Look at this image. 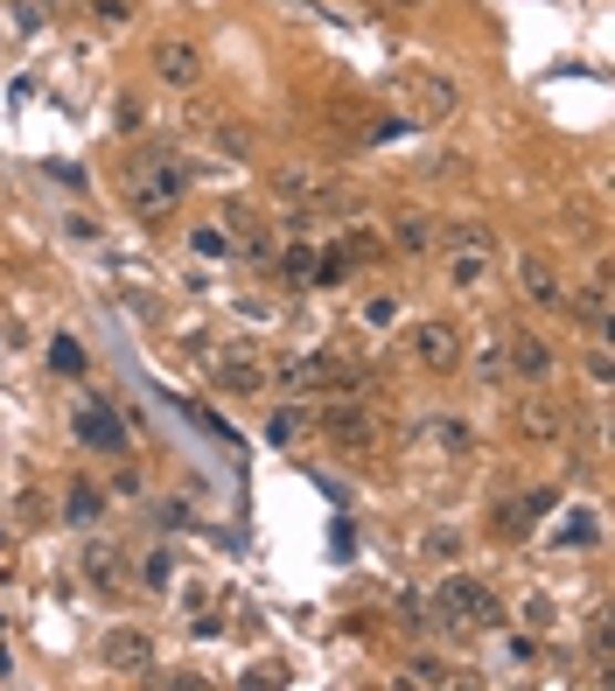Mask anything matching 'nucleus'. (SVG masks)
Wrapping results in <instances>:
<instances>
[{"mask_svg": "<svg viewBox=\"0 0 615 691\" xmlns=\"http://www.w3.org/2000/svg\"><path fill=\"white\" fill-rule=\"evenodd\" d=\"M434 244L448 252V280L455 286H482V280L497 273V238L482 231V224H469V217H461V224H441V231H434Z\"/></svg>", "mask_w": 615, "mask_h": 691, "instance_id": "3", "label": "nucleus"}, {"mask_svg": "<svg viewBox=\"0 0 615 691\" xmlns=\"http://www.w3.org/2000/svg\"><path fill=\"white\" fill-rule=\"evenodd\" d=\"M84 579H92L98 594H119L126 587V559L113 545H84Z\"/></svg>", "mask_w": 615, "mask_h": 691, "instance_id": "20", "label": "nucleus"}, {"mask_svg": "<svg viewBox=\"0 0 615 691\" xmlns=\"http://www.w3.org/2000/svg\"><path fill=\"white\" fill-rule=\"evenodd\" d=\"M518 286H524V301H532V307H560V294H566L560 265L545 259V252H524L518 259Z\"/></svg>", "mask_w": 615, "mask_h": 691, "instance_id": "15", "label": "nucleus"}, {"mask_svg": "<svg viewBox=\"0 0 615 691\" xmlns=\"http://www.w3.org/2000/svg\"><path fill=\"white\" fill-rule=\"evenodd\" d=\"M434 231H441V224H434L427 210H399V217H392V231H385V244H392V252H406V259H420V252H434Z\"/></svg>", "mask_w": 615, "mask_h": 691, "instance_id": "17", "label": "nucleus"}, {"mask_svg": "<svg viewBox=\"0 0 615 691\" xmlns=\"http://www.w3.org/2000/svg\"><path fill=\"white\" fill-rule=\"evenodd\" d=\"M63 517H71V524H98V517H105V489H98V482H71Z\"/></svg>", "mask_w": 615, "mask_h": 691, "instance_id": "23", "label": "nucleus"}, {"mask_svg": "<svg viewBox=\"0 0 615 691\" xmlns=\"http://www.w3.org/2000/svg\"><path fill=\"white\" fill-rule=\"evenodd\" d=\"M392 98L413 105V119H448L461 105V92L448 77H434V71H392Z\"/></svg>", "mask_w": 615, "mask_h": 691, "instance_id": "7", "label": "nucleus"}, {"mask_svg": "<svg viewBox=\"0 0 615 691\" xmlns=\"http://www.w3.org/2000/svg\"><path fill=\"white\" fill-rule=\"evenodd\" d=\"M413 356H420V370L455 377L461 364H469V328L461 322H420L413 328Z\"/></svg>", "mask_w": 615, "mask_h": 691, "instance_id": "6", "label": "nucleus"}, {"mask_svg": "<svg viewBox=\"0 0 615 691\" xmlns=\"http://www.w3.org/2000/svg\"><path fill=\"white\" fill-rule=\"evenodd\" d=\"M267 440H273V448H301V440H308V412L280 406V412L267 419Z\"/></svg>", "mask_w": 615, "mask_h": 691, "instance_id": "25", "label": "nucleus"}, {"mask_svg": "<svg viewBox=\"0 0 615 691\" xmlns=\"http://www.w3.org/2000/svg\"><path fill=\"white\" fill-rule=\"evenodd\" d=\"M273 189H280V196H301V203H329V175H322V168H301V161L273 168Z\"/></svg>", "mask_w": 615, "mask_h": 691, "instance_id": "18", "label": "nucleus"}, {"mask_svg": "<svg viewBox=\"0 0 615 691\" xmlns=\"http://www.w3.org/2000/svg\"><path fill=\"white\" fill-rule=\"evenodd\" d=\"M434 440H441L448 454H469V448H476V433L461 427V419H441V427H434Z\"/></svg>", "mask_w": 615, "mask_h": 691, "instance_id": "33", "label": "nucleus"}, {"mask_svg": "<svg viewBox=\"0 0 615 691\" xmlns=\"http://www.w3.org/2000/svg\"><path fill=\"white\" fill-rule=\"evenodd\" d=\"M217 231L231 238V252H238V259H252V265H267V259H273V231L259 224V210H252V203H225V210H217Z\"/></svg>", "mask_w": 615, "mask_h": 691, "instance_id": "8", "label": "nucleus"}, {"mask_svg": "<svg viewBox=\"0 0 615 691\" xmlns=\"http://www.w3.org/2000/svg\"><path fill=\"white\" fill-rule=\"evenodd\" d=\"M455 552H461L455 531H427V538H420V559H455Z\"/></svg>", "mask_w": 615, "mask_h": 691, "instance_id": "36", "label": "nucleus"}, {"mask_svg": "<svg viewBox=\"0 0 615 691\" xmlns=\"http://www.w3.org/2000/svg\"><path fill=\"white\" fill-rule=\"evenodd\" d=\"M113 126H119V133H140V126H147V105H140L134 92H126V98L113 105Z\"/></svg>", "mask_w": 615, "mask_h": 691, "instance_id": "35", "label": "nucleus"}, {"mask_svg": "<svg viewBox=\"0 0 615 691\" xmlns=\"http://www.w3.org/2000/svg\"><path fill=\"white\" fill-rule=\"evenodd\" d=\"M322 440L343 448V454H371L378 448V419L357 412V406H336V412H322Z\"/></svg>", "mask_w": 615, "mask_h": 691, "instance_id": "12", "label": "nucleus"}, {"mask_svg": "<svg viewBox=\"0 0 615 691\" xmlns=\"http://www.w3.org/2000/svg\"><path fill=\"white\" fill-rule=\"evenodd\" d=\"M553 503H560L553 489H532L524 503H503V510H497V531H532L539 517H553Z\"/></svg>", "mask_w": 615, "mask_h": 691, "instance_id": "22", "label": "nucleus"}, {"mask_svg": "<svg viewBox=\"0 0 615 691\" xmlns=\"http://www.w3.org/2000/svg\"><path fill=\"white\" fill-rule=\"evenodd\" d=\"M392 315H399V301H392V294H378V301H371V307H364V322H371V328H385Z\"/></svg>", "mask_w": 615, "mask_h": 691, "instance_id": "38", "label": "nucleus"}, {"mask_svg": "<svg viewBox=\"0 0 615 691\" xmlns=\"http://www.w3.org/2000/svg\"><path fill=\"white\" fill-rule=\"evenodd\" d=\"M105 663H113L119 678H147V663H154V636H147V629H113V636H105Z\"/></svg>", "mask_w": 615, "mask_h": 691, "instance_id": "16", "label": "nucleus"}, {"mask_svg": "<svg viewBox=\"0 0 615 691\" xmlns=\"http://www.w3.org/2000/svg\"><path fill=\"white\" fill-rule=\"evenodd\" d=\"M511 419H518V433H524V440H539V448H560V440H566V412H560L539 385H532V398H518V412H511Z\"/></svg>", "mask_w": 615, "mask_h": 691, "instance_id": "13", "label": "nucleus"}, {"mask_svg": "<svg viewBox=\"0 0 615 691\" xmlns=\"http://www.w3.org/2000/svg\"><path fill=\"white\" fill-rule=\"evenodd\" d=\"M50 370H56V377H84V343H77V336H56V343H50Z\"/></svg>", "mask_w": 615, "mask_h": 691, "instance_id": "26", "label": "nucleus"}, {"mask_svg": "<svg viewBox=\"0 0 615 691\" xmlns=\"http://www.w3.org/2000/svg\"><path fill=\"white\" fill-rule=\"evenodd\" d=\"M350 273H357V252H350V244H329L315 259V286H343Z\"/></svg>", "mask_w": 615, "mask_h": 691, "instance_id": "24", "label": "nucleus"}, {"mask_svg": "<svg viewBox=\"0 0 615 691\" xmlns=\"http://www.w3.org/2000/svg\"><path fill=\"white\" fill-rule=\"evenodd\" d=\"M267 273H273L280 286H315V252H308V244L294 238L288 252H273V259H267Z\"/></svg>", "mask_w": 615, "mask_h": 691, "instance_id": "21", "label": "nucleus"}, {"mask_svg": "<svg viewBox=\"0 0 615 691\" xmlns=\"http://www.w3.org/2000/svg\"><path fill=\"white\" fill-rule=\"evenodd\" d=\"M71 427H77L84 448H98V454H126V448H134V440H126V419L105 406V398H84V406L71 412Z\"/></svg>", "mask_w": 615, "mask_h": 691, "instance_id": "9", "label": "nucleus"}, {"mask_svg": "<svg viewBox=\"0 0 615 691\" xmlns=\"http://www.w3.org/2000/svg\"><path fill=\"white\" fill-rule=\"evenodd\" d=\"M476 377H482V385H503V336H490V343H482V356H476Z\"/></svg>", "mask_w": 615, "mask_h": 691, "instance_id": "32", "label": "nucleus"}, {"mask_svg": "<svg viewBox=\"0 0 615 691\" xmlns=\"http://www.w3.org/2000/svg\"><path fill=\"white\" fill-rule=\"evenodd\" d=\"M385 8H427V0H385Z\"/></svg>", "mask_w": 615, "mask_h": 691, "instance_id": "41", "label": "nucleus"}, {"mask_svg": "<svg viewBox=\"0 0 615 691\" xmlns=\"http://www.w3.org/2000/svg\"><path fill=\"white\" fill-rule=\"evenodd\" d=\"M267 385H280V391H364L336 356H288V364H267Z\"/></svg>", "mask_w": 615, "mask_h": 691, "instance_id": "4", "label": "nucleus"}, {"mask_svg": "<svg viewBox=\"0 0 615 691\" xmlns=\"http://www.w3.org/2000/svg\"><path fill=\"white\" fill-rule=\"evenodd\" d=\"M587 377H595V385H615V349H608V336H587Z\"/></svg>", "mask_w": 615, "mask_h": 691, "instance_id": "29", "label": "nucleus"}, {"mask_svg": "<svg viewBox=\"0 0 615 691\" xmlns=\"http://www.w3.org/2000/svg\"><path fill=\"white\" fill-rule=\"evenodd\" d=\"M189 252H196V259H225V252H231V238L217 231V224H196V231H189Z\"/></svg>", "mask_w": 615, "mask_h": 691, "instance_id": "31", "label": "nucleus"}, {"mask_svg": "<svg viewBox=\"0 0 615 691\" xmlns=\"http://www.w3.org/2000/svg\"><path fill=\"white\" fill-rule=\"evenodd\" d=\"M217 391L225 398H259L267 391V356L259 349H225L217 356Z\"/></svg>", "mask_w": 615, "mask_h": 691, "instance_id": "11", "label": "nucleus"}, {"mask_svg": "<svg viewBox=\"0 0 615 691\" xmlns=\"http://www.w3.org/2000/svg\"><path fill=\"white\" fill-rule=\"evenodd\" d=\"M119 175H126V203H134L140 217H161V210H175V203H183V189H189V168L175 161V154H161V147L134 154V161H126Z\"/></svg>", "mask_w": 615, "mask_h": 691, "instance_id": "1", "label": "nucleus"}, {"mask_svg": "<svg viewBox=\"0 0 615 691\" xmlns=\"http://www.w3.org/2000/svg\"><path fill=\"white\" fill-rule=\"evenodd\" d=\"M434 621H448L455 636H469V629H497V621H503V600L482 587V579L455 573V579H441V594H434Z\"/></svg>", "mask_w": 615, "mask_h": 691, "instance_id": "2", "label": "nucleus"}, {"mask_svg": "<svg viewBox=\"0 0 615 691\" xmlns=\"http://www.w3.org/2000/svg\"><path fill=\"white\" fill-rule=\"evenodd\" d=\"M84 8H92L105 29H126V21H134V0H84Z\"/></svg>", "mask_w": 615, "mask_h": 691, "instance_id": "34", "label": "nucleus"}, {"mask_svg": "<svg viewBox=\"0 0 615 691\" xmlns=\"http://www.w3.org/2000/svg\"><path fill=\"white\" fill-rule=\"evenodd\" d=\"M50 14H56L50 0H8V21H14L21 35H29V29H42V21H50Z\"/></svg>", "mask_w": 615, "mask_h": 691, "instance_id": "30", "label": "nucleus"}, {"mask_svg": "<svg viewBox=\"0 0 615 691\" xmlns=\"http://www.w3.org/2000/svg\"><path fill=\"white\" fill-rule=\"evenodd\" d=\"M553 621H560L553 594H524V629H532V636H553Z\"/></svg>", "mask_w": 615, "mask_h": 691, "instance_id": "28", "label": "nucleus"}, {"mask_svg": "<svg viewBox=\"0 0 615 691\" xmlns=\"http://www.w3.org/2000/svg\"><path fill=\"white\" fill-rule=\"evenodd\" d=\"M560 307L587 328V336H608V328H615V315H608V273H587L581 286H566Z\"/></svg>", "mask_w": 615, "mask_h": 691, "instance_id": "10", "label": "nucleus"}, {"mask_svg": "<svg viewBox=\"0 0 615 691\" xmlns=\"http://www.w3.org/2000/svg\"><path fill=\"white\" fill-rule=\"evenodd\" d=\"M503 657H511V663H539V636H532V629H524V636H503Z\"/></svg>", "mask_w": 615, "mask_h": 691, "instance_id": "37", "label": "nucleus"}, {"mask_svg": "<svg viewBox=\"0 0 615 691\" xmlns=\"http://www.w3.org/2000/svg\"><path fill=\"white\" fill-rule=\"evenodd\" d=\"M406 684H455V671H448V663L441 657H406Z\"/></svg>", "mask_w": 615, "mask_h": 691, "instance_id": "27", "label": "nucleus"}, {"mask_svg": "<svg viewBox=\"0 0 615 691\" xmlns=\"http://www.w3.org/2000/svg\"><path fill=\"white\" fill-rule=\"evenodd\" d=\"M140 573H147V587H168V552H147Z\"/></svg>", "mask_w": 615, "mask_h": 691, "instance_id": "39", "label": "nucleus"}, {"mask_svg": "<svg viewBox=\"0 0 615 691\" xmlns=\"http://www.w3.org/2000/svg\"><path fill=\"white\" fill-rule=\"evenodd\" d=\"M503 370L518 377V385H553L560 370V349L539 336V328H503Z\"/></svg>", "mask_w": 615, "mask_h": 691, "instance_id": "5", "label": "nucleus"}, {"mask_svg": "<svg viewBox=\"0 0 615 691\" xmlns=\"http://www.w3.org/2000/svg\"><path fill=\"white\" fill-rule=\"evenodd\" d=\"M399 621H406V629H420V621H427V608H420L413 594H399Z\"/></svg>", "mask_w": 615, "mask_h": 691, "instance_id": "40", "label": "nucleus"}, {"mask_svg": "<svg viewBox=\"0 0 615 691\" xmlns=\"http://www.w3.org/2000/svg\"><path fill=\"white\" fill-rule=\"evenodd\" d=\"M154 77L175 84V92H189V84H204V50L183 35H168V42H154Z\"/></svg>", "mask_w": 615, "mask_h": 691, "instance_id": "14", "label": "nucleus"}, {"mask_svg": "<svg viewBox=\"0 0 615 691\" xmlns=\"http://www.w3.org/2000/svg\"><path fill=\"white\" fill-rule=\"evenodd\" d=\"M553 545L566 552V545H574V552H595L602 545V517H595V510H566V517L553 524Z\"/></svg>", "mask_w": 615, "mask_h": 691, "instance_id": "19", "label": "nucleus"}]
</instances>
